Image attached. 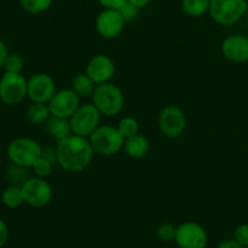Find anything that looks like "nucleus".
Instances as JSON below:
<instances>
[{
  "mask_svg": "<svg viewBox=\"0 0 248 248\" xmlns=\"http://www.w3.org/2000/svg\"><path fill=\"white\" fill-rule=\"evenodd\" d=\"M247 21H248V11H247Z\"/></svg>",
  "mask_w": 248,
  "mask_h": 248,
  "instance_id": "nucleus-36",
  "label": "nucleus"
},
{
  "mask_svg": "<svg viewBox=\"0 0 248 248\" xmlns=\"http://www.w3.org/2000/svg\"><path fill=\"white\" fill-rule=\"evenodd\" d=\"M104 9L119 10L127 0H97Z\"/></svg>",
  "mask_w": 248,
  "mask_h": 248,
  "instance_id": "nucleus-30",
  "label": "nucleus"
},
{
  "mask_svg": "<svg viewBox=\"0 0 248 248\" xmlns=\"http://www.w3.org/2000/svg\"><path fill=\"white\" fill-rule=\"evenodd\" d=\"M211 0H182V9L188 16L200 17L210 10Z\"/></svg>",
  "mask_w": 248,
  "mask_h": 248,
  "instance_id": "nucleus-22",
  "label": "nucleus"
},
{
  "mask_svg": "<svg viewBox=\"0 0 248 248\" xmlns=\"http://www.w3.org/2000/svg\"><path fill=\"white\" fill-rule=\"evenodd\" d=\"M0 166H1V157H0Z\"/></svg>",
  "mask_w": 248,
  "mask_h": 248,
  "instance_id": "nucleus-35",
  "label": "nucleus"
},
{
  "mask_svg": "<svg viewBox=\"0 0 248 248\" xmlns=\"http://www.w3.org/2000/svg\"><path fill=\"white\" fill-rule=\"evenodd\" d=\"M45 128L48 135L56 140H61L63 138L72 135V127H70L69 119L58 118V116L51 115L45 124Z\"/></svg>",
  "mask_w": 248,
  "mask_h": 248,
  "instance_id": "nucleus-17",
  "label": "nucleus"
},
{
  "mask_svg": "<svg viewBox=\"0 0 248 248\" xmlns=\"http://www.w3.org/2000/svg\"><path fill=\"white\" fill-rule=\"evenodd\" d=\"M177 227H174L172 223H164L157 228L156 235L161 241L171 242L176 240Z\"/></svg>",
  "mask_w": 248,
  "mask_h": 248,
  "instance_id": "nucleus-27",
  "label": "nucleus"
},
{
  "mask_svg": "<svg viewBox=\"0 0 248 248\" xmlns=\"http://www.w3.org/2000/svg\"><path fill=\"white\" fill-rule=\"evenodd\" d=\"M157 125L164 136L178 138L186 128V118L184 111L177 106H167L160 111Z\"/></svg>",
  "mask_w": 248,
  "mask_h": 248,
  "instance_id": "nucleus-9",
  "label": "nucleus"
},
{
  "mask_svg": "<svg viewBox=\"0 0 248 248\" xmlns=\"http://www.w3.org/2000/svg\"><path fill=\"white\" fill-rule=\"evenodd\" d=\"M115 70L116 68L113 58L103 55V53H99V55L93 56L89 61L85 73L91 78L94 84L101 85L110 81L115 75Z\"/></svg>",
  "mask_w": 248,
  "mask_h": 248,
  "instance_id": "nucleus-14",
  "label": "nucleus"
},
{
  "mask_svg": "<svg viewBox=\"0 0 248 248\" xmlns=\"http://www.w3.org/2000/svg\"><path fill=\"white\" fill-rule=\"evenodd\" d=\"M127 1H130L131 4L136 5L138 9H143V7L148 6V5L150 4V1H152V0H127Z\"/></svg>",
  "mask_w": 248,
  "mask_h": 248,
  "instance_id": "nucleus-34",
  "label": "nucleus"
},
{
  "mask_svg": "<svg viewBox=\"0 0 248 248\" xmlns=\"http://www.w3.org/2000/svg\"><path fill=\"white\" fill-rule=\"evenodd\" d=\"M53 166H55V164H53L52 161H50V160L46 159V157H44L43 155H41L40 159L33 165L31 170H33L34 174H35L36 177H40V178H47L48 176L52 174Z\"/></svg>",
  "mask_w": 248,
  "mask_h": 248,
  "instance_id": "nucleus-26",
  "label": "nucleus"
},
{
  "mask_svg": "<svg viewBox=\"0 0 248 248\" xmlns=\"http://www.w3.org/2000/svg\"><path fill=\"white\" fill-rule=\"evenodd\" d=\"M29 167L21 166L11 162L6 169V179L10 184L12 186H22L29 178H31V172H29Z\"/></svg>",
  "mask_w": 248,
  "mask_h": 248,
  "instance_id": "nucleus-21",
  "label": "nucleus"
},
{
  "mask_svg": "<svg viewBox=\"0 0 248 248\" xmlns=\"http://www.w3.org/2000/svg\"><path fill=\"white\" fill-rule=\"evenodd\" d=\"M91 98L92 104L107 118L120 114L125 106V94L123 90L111 82L97 85Z\"/></svg>",
  "mask_w": 248,
  "mask_h": 248,
  "instance_id": "nucleus-2",
  "label": "nucleus"
},
{
  "mask_svg": "<svg viewBox=\"0 0 248 248\" xmlns=\"http://www.w3.org/2000/svg\"><path fill=\"white\" fill-rule=\"evenodd\" d=\"M207 240V232L199 223L186 222L177 227L174 241L179 248H205Z\"/></svg>",
  "mask_w": 248,
  "mask_h": 248,
  "instance_id": "nucleus-11",
  "label": "nucleus"
},
{
  "mask_svg": "<svg viewBox=\"0 0 248 248\" xmlns=\"http://www.w3.org/2000/svg\"><path fill=\"white\" fill-rule=\"evenodd\" d=\"M43 155V147L35 140L18 137L11 140L7 147V156L14 164L31 169Z\"/></svg>",
  "mask_w": 248,
  "mask_h": 248,
  "instance_id": "nucleus-4",
  "label": "nucleus"
},
{
  "mask_svg": "<svg viewBox=\"0 0 248 248\" xmlns=\"http://www.w3.org/2000/svg\"><path fill=\"white\" fill-rule=\"evenodd\" d=\"M51 116L50 108L47 103L31 102L26 110V118L33 125H44Z\"/></svg>",
  "mask_w": 248,
  "mask_h": 248,
  "instance_id": "nucleus-18",
  "label": "nucleus"
},
{
  "mask_svg": "<svg viewBox=\"0 0 248 248\" xmlns=\"http://www.w3.org/2000/svg\"><path fill=\"white\" fill-rule=\"evenodd\" d=\"M94 153L103 156H111L124 149L125 138L116 126L99 125L89 137Z\"/></svg>",
  "mask_w": 248,
  "mask_h": 248,
  "instance_id": "nucleus-3",
  "label": "nucleus"
},
{
  "mask_svg": "<svg viewBox=\"0 0 248 248\" xmlns=\"http://www.w3.org/2000/svg\"><path fill=\"white\" fill-rule=\"evenodd\" d=\"M248 11L247 0H211V17L220 26H232Z\"/></svg>",
  "mask_w": 248,
  "mask_h": 248,
  "instance_id": "nucleus-5",
  "label": "nucleus"
},
{
  "mask_svg": "<svg viewBox=\"0 0 248 248\" xmlns=\"http://www.w3.org/2000/svg\"><path fill=\"white\" fill-rule=\"evenodd\" d=\"M140 9H138L136 5L131 4L130 1H126L125 4L119 9V11H120L121 16L124 17V19H125L126 22H131L135 21V19L137 18L138 15H140Z\"/></svg>",
  "mask_w": 248,
  "mask_h": 248,
  "instance_id": "nucleus-28",
  "label": "nucleus"
},
{
  "mask_svg": "<svg viewBox=\"0 0 248 248\" xmlns=\"http://www.w3.org/2000/svg\"><path fill=\"white\" fill-rule=\"evenodd\" d=\"M244 248H248V247H244Z\"/></svg>",
  "mask_w": 248,
  "mask_h": 248,
  "instance_id": "nucleus-37",
  "label": "nucleus"
},
{
  "mask_svg": "<svg viewBox=\"0 0 248 248\" xmlns=\"http://www.w3.org/2000/svg\"><path fill=\"white\" fill-rule=\"evenodd\" d=\"M222 53L232 62H246L248 61V38L241 34L227 36L222 43Z\"/></svg>",
  "mask_w": 248,
  "mask_h": 248,
  "instance_id": "nucleus-15",
  "label": "nucleus"
},
{
  "mask_svg": "<svg viewBox=\"0 0 248 248\" xmlns=\"http://www.w3.org/2000/svg\"><path fill=\"white\" fill-rule=\"evenodd\" d=\"M28 97V80L22 74L5 73L0 79V101L6 106H17Z\"/></svg>",
  "mask_w": 248,
  "mask_h": 248,
  "instance_id": "nucleus-6",
  "label": "nucleus"
},
{
  "mask_svg": "<svg viewBox=\"0 0 248 248\" xmlns=\"http://www.w3.org/2000/svg\"><path fill=\"white\" fill-rule=\"evenodd\" d=\"M97 85L91 80V78L86 74V73H80V74L75 75L72 80V87L70 89L80 97H91L93 94L94 89Z\"/></svg>",
  "mask_w": 248,
  "mask_h": 248,
  "instance_id": "nucleus-19",
  "label": "nucleus"
},
{
  "mask_svg": "<svg viewBox=\"0 0 248 248\" xmlns=\"http://www.w3.org/2000/svg\"><path fill=\"white\" fill-rule=\"evenodd\" d=\"M7 240H9V228L4 220L0 219V248L6 245Z\"/></svg>",
  "mask_w": 248,
  "mask_h": 248,
  "instance_id": "nucleus-31",
  "label": "nucleus"
},
{
  "mask_svg": "<svg viewBox=\"0 0 248 248\" xmlns=\"http://www.w3.org/2000/svg\"><path fill=\"white\" fill-rule=\"evenodd\" d=\"M1 202L7 208H11V210L23 205L24 196L23 191H22V186H12V184L6 186L1 193Z\"/></svg>",
  "mask_w": 248,
  "mask_h": 248,
  "instance_id": "nucleus-20",
  "label": "nucleus"
},
{
  "mask_svg": "<svg viewBox=\"0 0 248 248\" xmlns=\"http://www.w3.org/2000/svg\"><path fill=\"white\" fill-rule=\"evenodd\" d=\"M5 73H14V74H22L24 68V60L18 53H9L5 60L4 65Z\"/></svg>",
  "mask_w": 248,
  "mask_h": 248,
  "instance_id": "nucleus-25",
  "label": "nucleus"
},
{
  "mask_svg": "<svg viewBox=\"0 0 248 248\" xmlns=\"http://www.w3.org/2000/svg\"><path fill=\"white\" fill-rule=\"evenodd\" d=\"M234 236L242 247H248V224L239 225L235 230Z\"/></svg>",
  "mask_w": 248,
  "mask_h": 248,
  "instance_id": "nucleus-29",
  "label": "nucleus"
},
{
  "mask_svg": "<svg viewBox=\"0 0 248 248\" xmlns=\"http://www.w3.org/2000/svg\"><path fill=\"white\" fill-rule=\"evenodd\" d=\"M101 116L102 114L92 103L80 104L79 108L69 118L72 133L89 138L101 125Z\"/></svg>",
  "mask_w": 248,
  "mask_h": 248,
  "instance_id": "nucleus-7",
  "label": "nucleus"
},
{
  "mask_svg": "<svg viewBox=\"0 0 248 248\" xmlns=\"http://www.w3.org/2000/svg\"><path fill=\"white\" fill-rule=\"evenodd\" d=\"M217 248H244V247H242L241 245L234 239V240H225V241L220 242V244L217 246Z\"/></svg>",
  "mask_w": 248,
  "mask_h": 248,
  "instance_id": "nucleus-32",
  "label": "nucleus"
},
{
  "mask_svg": "<svg viewBox=\"0 0 248 248\" xmlns=\"http://www.w3.org/2000/svg\"><path fill=\"white\" fill-rule=\"evenodd\" d=\"M53 0H19V5L26 12L31 15H40L47 11Z\"/></svg>",
  "mask_w": 248,
  "mask_h": 248,
  "instance_id": "nucleus-23",
  "label": "nucleus"
},
{
  "mask_svg": "<svg viewBox=\"0 0 248 248\" xmlns=\"http://www.w3.org/2000/svg\"><path fill=\"white\" fill-rule=\"evenodd\" d=\"M7 55H9V51H7L6 45H5L4 41L0 40V68H2V65H4Z\"/></svg>",
  "mask_w": 248,
  "mask_h": 248,
  "instance_id": "nucleus-33",
  "label": "nucleus"
},
{
  "mask_svg": "<svg viewBox=\"0 0 248 248\" xmlns=\"http://www.w3.org/2000/svg\"><path fill=\"white\" fill-rule=\"evenodd\" d=\"M126 21L121 16L120 11L115 9H104L101 14L97 16L96 31L102 38L104 39H115L120 35L125 29Z\"/></svg>",
  "mask_w": 248,
  "mask_h": 248,
  "instance_id": "nucleus-12",
  "label": "nucleus"
},
{
  "mask_svg": "<svg viewBox=\"0 0 248 248\" xmlns=\"http://www.w3.org/2000/svg\"><path fill=\"white\" fill-rule=\"evenodd\" d=\"M51 115L69 119L80 107V97L72 89L60 90L48 102Z\"/></svg>",
  "mask_w": 248,
  "mask_h": 248,
  "instance_id": "nucleus-13",
  "label": "nucleus"
},
{
  "mask_svg": "<svg viewBox=\"0 0 248 248\" xmlns=\"http://www.w3.org/2000/svg\"><path fill=\"white\" fill-rule=\"evenodd\" d=\"M24 196V203L34 208L46 207L51 202L53 191L48 182L40 177H31L22 186Z\"/></svg>",
  "mask_w": 248,
  "mask_h": 248,
  "instance_id": "nucleus-8",
  "label": "nucleus"
},
{
  "mask_svg": "<svg viewBox=\"0 0 248 248\" xmlns=\"http://www.w3.org/2000/svg\"><path fill=\"white\" fill-rule=\"evenodd\" d=\"M116 127L125 140L140 132V123L137 121V119L132 118V116H125L121 119Z\"/></svg>",
  "mask_w": 248,
  "mask_h": 248,
  "instance_id": "nucleus-24",
  "label": "nucleus"
},
{
  "mask_svg": "<svg viewBox=\"0 0 248 248\" xmlns=\"http://www.w3.org/2000/svg\"><path fill=\"white\" fill-rule=\"evenodd\" d=\"M57 164L70 173H78L91 165L94 150L87 137L72 133L57 142Z\"/></svg>",
  "mask_w": 248,
  "mask_h": 248,
  "instance_id": "nucleus-1",
  "label": "nucleus"
},
{
  "mask_svg": "<svg viewBox=\"0 0 248 248\" xmlns=\"http://www.w3.org/2000/svg\"><path fill=\"white\" fill-rule=\"evenodd\" d=\"M149 149L150 143L148 138L140 133L126 138L125 144H124V150L132 159H142L149 153Z\"/></svg>",
  "mask_w": 248,
  "mask_h": 248,
  "instance_id": "nucleus-16",
  "label": "nucleus"
},
{
  "mask_svg": "<svg viewBox=\"0 0 248 248\" xmlns=\"http://www.w3.org/2000/svg\"><path fill=\"white\" fill-rule=\"evenodd\" d=\"M57 91L55 79L46 73H36L28 79V98L31 102L48 103Z\"/></svg>",
  "mask_w": 248,
  "mask_h": 248,
  "instance_id": "nucleus-10",
  "label": "nucleus"
}]
</instances>
